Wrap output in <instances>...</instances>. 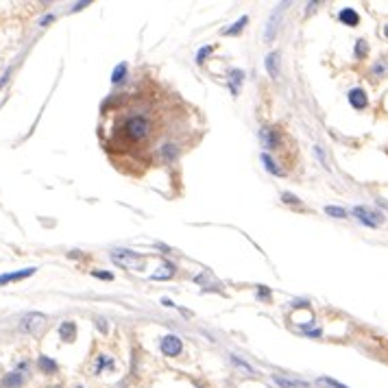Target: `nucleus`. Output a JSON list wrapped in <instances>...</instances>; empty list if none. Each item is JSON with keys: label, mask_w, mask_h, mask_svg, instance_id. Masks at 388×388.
<instances>
[{"label": "nucleus", "mask_w": 388, "mask_h": 388, "mask_svg": "<svg viewBox=\"0 0 388 388\" xmlns=\"http://www.w3.org/2000/svg\"><path fill=\"white\" fill-rule=\"evenodd\" d=\"M160 140V113L153 103L135 96L129 105H124V113L116 111V120L111 124L109 135V151H142L151 149L153 142Z\"/></svg>", "instance_id": "nucleus-1"}, {"label": "nucleus", "mask_w": 388, "mask_h": 388, "mask_svg": "<svg viewBox=\"0 0 388 388\" xmlns=\"http://www.w3.org/2000/svg\"><path fill=\"white\" fill-rule=\"evenodd\" d=\"M111 260L116 262L118 266H124V269H131V271L144 269V258L138 255V253H133V251H113Z\"/></svg>", "instance_id": "nucleus-2"}, {"label": "nucleus", "mask_w": 388, "mask_h": 388, "mask_svg": "<svg viewBox=\"0 0 388 388\" xmlns=\"http://www.w3.org/2000/svg\"><path fill=\"white\" fill-rule=\"evenodd\" d=\"M44 325H46V316L40 312H31L20 321V330L24 332V334H37Z\"/></svg>", "instance_id": "nucleus-3"}, {"label": "nucleus", "mask_w": 388, "mask_h": 388, "mask_svg": "<svg viewBox=\"0 0 388 388\" xmlns=\"http://www.w3.org/2000/svg\"><path fill=\"white\" fill-rule=\"evenodd\" d=\"M181 347H183V345H181V338L174 336V334L164 336V338H162V345H160L162 353H164V356H168V358L179 356V353H181Z\"/></svg>", "instance_id": "nucleus-4"}, {"label": "nucleus", "mask_w": 388, "mask_h": 388, "mask_svg": "<svg viewBox=\"0 0 388 388\" xmlns=\"http://www.w3.org/2000/svg\"><path fill=\"white\" fill-rule=\"evenodd\" d=\"M353 216H358V221L364 222L367 227H378L382 222V214L371 212V210H367V207H353Z\"/></svg>", "instance_id": "nucleus-5"}, {"label": "nucleus", "mask_w": 388, "mask_h": 388, "mask_svg": "<svg viewBox=\"0 0 388 388\" xmlns=\"http://www.w3.org/2000/svg\"><path fill=\"white\" fill-rule=\"evenodd\" d=\"M260 140H262V144H264V149H277V144H279V131H273L269 127H264L260 131Z\"/></svg>", "instance_id": "nucleus-6"}, {"label": "nucleus", "mask_w": 388, "mask_h": 388, "mask_svg": "<svg viewBox=\"0 0 388 388\" xmlns=\"http://www.w3.org/2000/svg\"><path fill=\"white\" fill-rule=\"evenodd\" d=\"M349 103H351L353 109H364L369 105V98H367V92L362 87H356V90L349 92Z\"/></svg>", "instance_id": "nucleus-7"}, {"label": "nucleus", "mask_w": 388, "mask_h": 388, "mask_svg": "<svg viewBox=\"0 0 388 388\" xmlns=\"http://www.w3.org/2000/svg\"><path fill=\"white\" fill-rule=\"evenodd\" d=\"M35 271L37 269H24V271H18V273H7V275H0V286H4V283H9V281H20V279H24V277H31Z\"/></svg>", "instance_id": "nucleus-8"}, {"label": "nucleus", "mask_w": 388, "mask_h": 388, "mask_svg": "<svg viewBox=\"0 0 388 388\" xmlns=\"http://www.w3.org/2000/svg\"><path fill=\"white\" fill-rule=\"evenodd\" d=\"M59 336H61L63 342H72L76 338V325L72 321H63L61 327H59Z\"/></svg>", "instance_id": "nucleus-9"}, {"label": "nucleus", "mask_w": 388, "mask_h": 388, "mask_svg": "<svg viewBox=\"0 0 388 388\" xmlns=\"http://www.w3.org/2000/svg\"><path fill=\"white\" fill-rule=\"evenodd\" d=\"M22 384H24V375H22L20 371H13V373L4 375V380H2V388H20Z\"/></svg>", "instance_id": "nucleus-10"}, {"label": "nucleus", "mask_w": 388, "mask_h": 388, "mask_svg": "<svg viewBox=\"0 0 388 388\" xmlns=\"http://www.w3.org/2000/svg\"><path fill=\"white\" fill-rule=\"evenodd\" d=\"M338 20H340L342 24H347V26H358L360 15L356 13V9H342L340 13H338Z\"/></svg>", "instance_id": "nucleus-11"}, {"label": "nucleus", "mask_w": 388, "mask_h": 388, "mask_svg": "<svg viewBox=\"0 0 388 388\" xmlns=\"http://www.w3.org/2000/svg\"><path fill=\"white\" fill-rule=\"evenodd\" d=\"M273 382L281 388H308V382H299V380H288V378H279V375H273Z\"/></svg>", "instance_id": "nucleus-12"}, {"label": "nucleus", "mask_w": 388, "mask_h": 388, "mask_svg": "<svg viewBox=\"0 0 388 388\" xmlns=\"http://www.w3.org/2000/svg\"><path fill=\"white\" fill-rule=\"evenodd\" d=\"M37 367H40L46 375H53V373H57V362L55 360H51L48 356H40V360H37Z\"/></svg>", "instance_id": "nucleus-13"}, {"label": "nucleus", "mask_w": 388, "mask_h": 388, "mask_svg": "<svg viewBox=\"0 0 388 388\" xmlns=\"http://www.w3.org/2000/svg\"><path fill=\"white\" fill-rule=\"evenodd\" d=\"M113 371V358L111 356H98L94 364V373H103V371Z\"/></svg>", "instance_id": "nucleus-14"}, {"label": "nucleus", "mask_w": 388, "mask_h": 388, "mask_svg": "<svg viewBox=\"0 0 388 388\" xmlns=\"http://www.w3.org/2000/svg\"><path fill=\"white\" fill-rule=\"evenodd\" d=\"M127 72H129V65L124 63V61H122V63H118V65H116V70H113V74H111V83H116V85H118V83H122V81L127 79Z\"/></svg>", "instance_id": "nucleus-15"}, {"label": "nucleus", "mask_w": 388, "mask_h": 388, "mask_svg": "<svg viewBox=\"0 0 388 388\" xmlns=\"http://www.w3.org/2000/svg\"><path fill=\"white\" fill-rule=\"evenodd\" d=\"M388 72V63H386V59H380L378 63L371 68V74H373V79H384Z\"/></svg>", "instance_id": "nucleus-16"}, {"label": "nucleus", "mask_w": 388, "mask_h": 388, "mask_svg": "<svg viewBox=\"0 0 388 388\" xmlns=\"http://www.w3.org/2000/svg\"><path fill=\"white\" fill-rule=\"evenodd\" d=\"M247 24H249V18H247V15H244V18H240V20L236 22V24H231V26H229V29H225V31H222V35H238V33L242 31Z\"/></svg>", "instance_id": "nucleus-17"}, {"label": "nucleus", "mask_w": 388, "mask_h": 388, "mask_svg": "<svg viewBox=\"0 0 388 388\" xmlns=\"http://www.w3.org/2000/svg\"><path fill=\"white\" fill-rule=\"evenodd\" d=\"M279 13H281V7H277L275 9V13H273V18H271V22H269V29H266V40H273V35H275V29H277V18H279Z\"/></svg>", "instance_id": "nucleus-18"}, {"label": "nucleus", "mask_w": 388, "mask_h": 388, "mask_svg": "<svg viewBox=\"0 0 388 388\" xmlns=\"http://www.w3.org/2000/svg\"><path fill=\"white\" fill-rule=\"evenodd\" d=\"M277 59H279V53H271L269 57H266V70H269L271 76H277Z\"/></svg>", "instance_id": "nucleus-19"}, {"label": "nucleus", "mask_w": 388, "mask_h": 388, "mask_svg": "<svg viewBox=\"0 0 388 388\" xmlns=\"http://www.w3.org/2000/svg\"><path fill=\"white\" fill-rule=\"evenodd\" d=\"M262 162H264L266 170H269L271 174H281V170H279V168H277V164L273 162V157L269 155V153H262Z\"/></svg>", "instance_id": "nucleus-20"}, {"label": "nucleus", "mask_w": 388, "mask_h": 388, "mask_svg": "<svg viewBox=\"0 0 388 388\" xmlns=\"http://www.w3.org/2000/svg\"><path fill=\"white\" fill-rule=\"evenodd\" d=\"M212 53H214V46H212V44H210V46H205V48H201V51L196 53V63L203 65L205 59H207V55H212Z\"/></svg>", "instance_id": "nucleus-21"}, {"label": "nucleus", "mask_w": 388, "mask_h": 388, "mask_svg": "<svg viewBox=\"0 0 388 388\" xmlns=\"http://www.w3.org/2000/svg\"><path fill=\"white\" fill-rule=\"evenodd\" d=\"M325 212H327L330 216H334V218H345V216H347V212L342 210V207H336V205H327Z\"/></svg>", "instance_id": "nucleus-22"}, {"label": "nucleus", "mask_w": 388, "mask_h": 388, "mask_svg": "<svg viewBox=\"0 0 388 388\" xmlns=\"http://www.w3.org/2000/svg\"><path fill=\"white\" fill-rule=\"evenodd\" d=\"M242 70H233L231 72V85H233V94H238V85L242 83Z\"/></svg>", "instance_id": "nucleus-23"}, {"label": "nucleus", "mask_w": 388, "mask_h": 388, "mask_svg": "<svg viewBox=\"0 0 388 388\" xmlns=\"http://www.w3.org/2000/svg\"><path fill=\"white\" fill-rule=\"evenodd\" d=\"M367 53H369V46H367V42H364V40H360V42L356 44V57H358V59H364V57H367Z\"/></svg>", "instance_id": "nucleus-24"}, {"label": "nucleus", "mask_w": 388, "mask_h": 388, "mask_svg": "<svg viewBox=\"0 0 388 388\" xmlns=\"http://www.w3.org/2000/svg\"><path fill=\"white\" fill-rule=\"evenodd\" d=\"M319 382H321V384H325V386H332V388H347V386H342L340 382H336V380H330V378H321Z\"/></svg>", "instance_id": "nucleus-25"}, {"label": "nucleus", "mask_w": 388, "mask_h": 388, "mask_svg": "<svg viewBox=\"0 0 388 388\" xmlns=\"http://www.w3.org/2000/svg\"><path fill=\"white\" fill-rule=\"evenodd\" d=\"M281 199L286 201V203H290V205H299V203H301V201H299L294 194H290V192H283V194H281Z\"/></svg>", "instance_id": "nucleus-26"}, {"label": "nucleus", "mask_w": 388, "mask_h": 388, "mask_svg": "<svg viewBox=\"0 0 388 388\" xmlns=\"http://www.w3.org/2000/svg\"><path fill=\"white\" fill-rule=\"evenodd\" d=\"M231 360H233V362H236V364H238V367H242L244 371H249V373H253V369H251V367H249V364H247V362H242V360H238L236 356H231Z\"/></svg>", "instance_id": "nucleus-27"}, {"label": "nucleus", "mask_w": 388, "mask_h": 388, "mask_svg": "<svg viewBox=\"0 0 388 388\" xmlns=\"http://www.w3.org/2000/svg\"><path fill=\"white\" fill-rule=\"evenodd\" d=\"M258 297H260V299H266V301H269V299H271V290H269V288H260Z\"/></svg>", "instance_id": "nucleus-28"}, {"label": "nucleus", "mask_w": 388, "mask_h": 388, "mask_svg": "<svg viewBox=\"0 0 388 388\" xmlns=\"http://www.w3.org/2000/svg\"><path fill=\"white\" fill-rule=\"evenodd\" d=\"M94 277H98V279H111V273H101V271H94Z\"/></svg>", "instance_id": "nucleus-29"}, {"label": "nucleus", "mask_w": 388, "mask_h": 388, "mask_svg": "<svg viewBox=\"0 0 388 388\" xmlns=\"http://www.w3.org/2000/svg\"><path fill=\"white\" fill-rule=\"evenodd\" d=\"M53 20H55V18H53V15H46V18H42V22H40V24H42V26H46V24H48V22H53Z\"/></svg>", "instance_id": "nucleus-30"}, {"label": "nucleus", "mask_w": 388, "mask_h": 388, "mask_svg": "<svg viewBox=\"0 0 388 388\" xmlns=\"http://www.w3.org/2000/svg\"><path fill=\"white\" fill-rule=\"evenodd\" d=\"M98 327H101V332H107L109 330V327L105 325V321H98Z\"/></svg>", "instance_id": "nucleus-31"}, {"label": "nucleus", "mask_w": 388, "mask_h": 388, "mask_svg": "<svg viewBox=\"0 0 388 388\" xmlns=\"http://www.w3.org/2000/svg\"><path fill=\"white\" fill-rule=\"evenodd\" d=\"M384 35H386V37H388V24H386V26H384Z\"/></svg>", "instance_id": "nucleus-32"}, {"label": "nucleus", "mask_w": 388, "mask_h": 388, "mask_svg": "<svg viewBox=\"0 0 388 388\" xmlns=\"http://www.w3.org/2000/svg\"><path fill=\"white\" fill-rule=\"evenodd\" d=\"M51 388H59V386H51Z\"/></svg>", "instance_id": "nucleus-33"}]
</instances>
